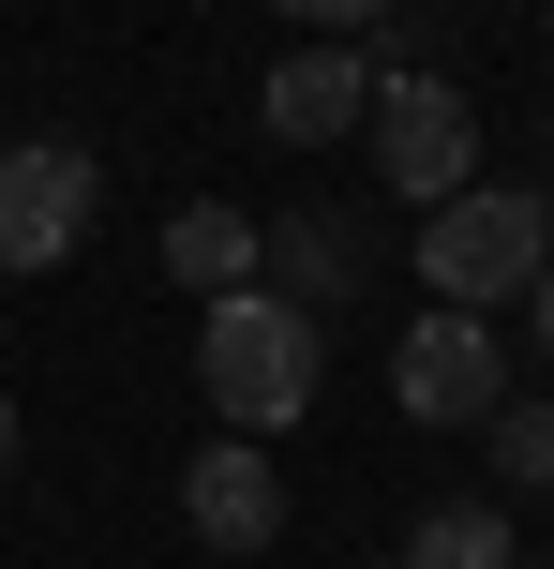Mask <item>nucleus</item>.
<instances>
[{
	"mask_svg": "<svg viewBox=\"0 0 554 569\" xmlns=\"http://www.w3.org/2000/svg\"><path fill=\"white\" fill-rule=\"evenodd\" d=\"M195 390L225 435H285L330 390V330L300 300H270V284H225V300H195Z\"/></svg>",
	"mask_w": 554,
	"mask_h": 569,
	"instance_id": "nucleus-1",
	"label": "nucleus"
},
{
	"mask_svg": "<svg viewBox=\"0 0 554 569\" xmlns=\"http://www.w3.org/2000/svg\"><path fill=\"white\" fill-rule=\"evenodd\" d=\"M540 196H510V180H465L450 210H420V284H435L450 315H510L540 284Z\"/></svg>",
	"mask_w": 554,
	"mask_h": 569,
	"instance_id": "nucleus-2",
	"label": "nucleus"
},
{
	"mask_svg": "<svg viewBox=\"0 0 554 569\" xmlns=\"http://www.w3.org/2000/svg\"><path fill=\"white\" fill-rule=\"evenodd\" d=\"M360 136H375V180L405 210H450L480 180V106L450 60H420V76H375V106H360Z\"/></svg>",
	"mask_w": 554,
	"mask_h": 569,
	"instance_id": "nucleus-3",
	"label": "nucleus"
},
{
	"mask_svg": "<svg viewBox=\"0 0 554 569\" xmlns=\"http://www.w3.org/2000/svg\"><path fill=\"white\" fill-rule=\"evenodd\" d=\"M390 405H405V420H435V435H480V420L510 405V345H495V315L420 300V330L390 345Z\"/></svg>",
	"mask_w": 554,
	"mask_h": 569,
	"instance_id": "nucleus-4",
	"label": "nucleus"
},
{
	"mask_svg": "<svg viewBox=\"0 0 554 569\" xmlns=\"http://www.w3.org/2000/svg\"><path fill=\"white\" fill-rule=\"evenodd\" d=\"M90 150H60V136H16L0 150V270H60L90 240Z\"/></svg>",
	"mask_w": 554,
	"mask_h": 569,
	"instance_id": "nucleus-5",
	"label": "nucleus"
},
{
	"mask_svg": "<svg viewBox=\"0 0 554 569\" xmlns=\"http://www.w3.org/2000/svg\"><path fill=\"white\" fill-rule=\"evenodd\" d=\"M255 284L270 300H300V315H345L360 284H375V226L360 210H255Z\"/></svg>",
	"mask_w": 554,
	"mask_h": 569,
	"instance_id": "nucleus-6",
	"label": "nucleus"
},
{
	"mask_svg": "<svg viewBox=\"0 0 554 569\" xmlns=\"http://www.w3.org/2000/svg\"><path fill=\"white\" fill-rule=\"evenodd\" d=\"M360 106H375V60H360V46H330V30H300V46L255 76V120H270L285 150H330V136H360Z\"/></svg>",
	"mask_w": 554,
	"mask_h": 569,
	"instance_id": "nucleus-7",
	"label": "nucleus"
},
{
	"mask_svg": "<svg viewBox=\"0 0 554 569\" xmlns=\"http://www.w3.org/2000/svg\"><path fill=\"white\" fill-rule=\"evenodd\" d=\"M180 525H195L210 555H270V540H285V465H270L255 435L195 450V465H180Z\"/></svg>",
	"mask_w": 554,
	"mask_h": 569,
	"instance_id": "nucleus-8",
	"label": "nucleus"
},
{
	"mask_svg": "<svg viewBox=\"0 0 554 569\" xmlns=\"http://www.w3.org/2000/svg\"><path fill=\"white\" fill-rule=\"evenodd\" d=\"M165 270L195 284V300L255 284V210H240V196H180V210H165Z\"/></svg>",
	"mask_w": 554,
	"mask_h": 569,
	"instance_id": "nucleus-9",
	"label": "nucleus"
},
{
	"mask_svg": "<svg viewBox=\"0 0 554 569\" xmlns=\"http://www.w3.org/2000/svg\"><path fill=\"white\" fill-rule=\"evenodd\" d=\"M510 555H525V540H510V510H480V495L405 525V569H510Z\"/></svg>",
	"mask_w": 554,
	"mask_h": 569,
	"instance_id": "nucleus-10",
	"label": "nucleus"
},
{
	"mask_svg": "<svg viewBox=\"0 0 554 569\" xmlns=\"http://www.w3.org/2000/svg\"><path fill=\"white\" fill-rule=\"evenodd\" d=\"M480 435H495V480L510 495H554V405H495Z\"/></svg>",
	"mask_w": 554,
	"mask_h": 569,
	"instance_id": "nucleus-11",
	"label": "nucleus"
},
{
	"mask_svg": "<svg viewBox=\"0 0 554 569\" xmlns=\"http://www.w3.org/2000/svg\"><path fill=\"white\" fill-rule=\"evenodd\" d=\"M285 16H300V30H330V46H345V30H375L390 0H285Z\"/></svg>",
	"mask_w": 554,
	"mask_h": 569,
	"instance_id": "nucleus-12",
	"label": "nucleus"
},
{
	"mask_svg": "<svg viewBox=\"0 0 554 569\" xmlns=\"http://www.w3.org/2000/svg\"><path fill=\"white\" fill-rule=\"evenodd\" d=\"M525 330H540V360H554V256H540V284H525Z\"/></svg>",
	"mask_w": 554,
	"mask_h": 569,
	"instance_id": "nucleus-13",
	"label": "nucleus"
},
{
	"mask_svg": "<svg viewBox=\"0 0 554 569\" xmlns=\"http://www.w3.org/2000/svg\"><path fill=\"white\" fill-rule=\"evenodd\" d=\"M0 480H16V390H0Z\"/></svg>",
	"mask_w": 554,
	"mask_h": 569,
	"instance_id": "nucleus-14",
	"label": "nucleus"
},
{
	"mask_svg": "<svg viewBox=\"0 0 554 569\" xmlns=\"http://www.w3.org/2000/svg\"><path fill=\"white\" fill-rule=\"evenodd\" d=\"M540 240H554V180H540Z\"/></svg>",
	"mask_w": 554,
	"mask_h": 569,
	"instance_id": "nucleus-15",
	"label": "nucleus"
},
{
	"mask_svg": "<svg viewBox=\"0 0 554 569\" xmlns=\"http://www.w3.org/2000/svg\"><path fill=\"white\" fill-rule=\"evenodd\" d=\"M510 569H554V555H510Z\"/></svg>",
	"mask_w": 554,
	"mask_h": 569,
	"instance_id": "nucleus-16",
	"label": "nucleus"
},
{
	"mask_svg": "<svg viewBox=\"0 0 554 569\" xmlns=\"http://www.w3.org/2000/svg\"><path fill=\"white\" fill-rule=\"evenodd\" d=\"M540 16H554V0H540Z\"/></svg>",
	"mask_w": 554,
	"mask_h": 569,
	"instance_id": "nucleus-17",
	"label": "nucleus"
}]
</instances>
